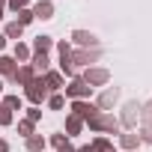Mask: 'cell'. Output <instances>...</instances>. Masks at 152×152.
Wrapping results in <instances>:
<instances>
[{"instance_id": "5bb4252c", "label": "cell", "mask_w": 152, "mask_h": 152, "mask_svg": "<svg viewBox=\"0 0 152 152\" xmlns=\"http://www.w3.org/2000/svg\"><path fill=\"white\" fill-rule=\"evenodd\" d=\"M48 48H54V39H51V36H36V39H33V51L48 54Z\"/></svg>"}, {"instance_id": "d590c367", "label": "cell", "mask_w": 152, "mask_h": 152, "mask_svg": "<svg viewBox=\"0 0 152 152\" xmlns=\"http://www.w3.org/2000/svg\"><path fill=\"white\" fill-rule=\"evenodd\" d=\"M0 93H3V84H0Z\"/></svg>"}, {"instance_id": "e575fe53", "label": "cell", "mask_w": 152, "mask_h": 152, "mask_svg": "<svg viewBox=\"0 0 152 152\" xmlns=\"http://www.w3.org/2000/svg\"><path fill=\"white\" fill-rule=\"evenodd\" d=\"M0 18H3V6H0Z\"/></svg>"}, {"instance_id": "8fae6325", "label": "cell", "mask_w": 152, "mask_h": 152, "mask_svg": "<svg viewBox=\"0 0 152 152\" xmlns=\"http://www.w3.org/2000/svg\"><path fill=\"white\" fill-rule=\"evenodd\" d=\"M116 99H119V93H116V90H104V93L99 96V104H96V107H99V110H107V107H113V102H116Z\"/></svg>"}, {"instance_id": "d6a6232c", "label": "cell", "mask_w": 152, "mask_h": 152, "mask_svg": "<svg viewBox=\"0 0 152 152\" xmlns=\"http://www.w3.org/2000/svg\"><path fill=\"white\" fill-rule=\"evenodd\" d=\"M75 152H96L93 146H81V149H75Z\"/></svg>"}, {"instance_id": "ba28073f", "label": "cell", "mask_w": 152, "mask_h": 152, "mask_svg": "<svg viewBox=\"0 0 152 152\" xmlns=\"http://www.w3.org/2000/svg\"><path fill=\"white\" fill-rule=\"evenodd\" d=\"M72 42L81 45V48H99V39H96L93 33H87V30H75V33H72Z\"/></svg>"}, {"instance_id": "ffe728a7", "label": "cell", "mask_w": 152, "mask_h": 152, "mask_svg": "<svg viewBox=\"0 0 152 152\" xmlns=\"http://www.w3.org/2000/svg\"><path fill=\"white\" fill-rule=\"evenodd\" d=\"M93 149H96V152H113V143H110L107 137H96V140H93Z\"/></svg>"}, {"instance_id": "603a6c76", "label": "cell", "mask_w": 152, "mask_h": 152, "mask_svg": "<svg viewBox=\"0 0 152 152\" xmlns=\"http://www.w3.org/2000/svg\"><path fill=\"white\" fill-rule=\"evenodd\" d=\"M12 57H15V60H30V48L18 42V45H15V51H12Z\"/></svg>"}, {"instance_id": "9a60e30c", "label": "cell", "mask_w": 152, "mask_h": 152, "mask_svg": "<svg viewBox=\"0 0 152 152\" xmlns=\"http://www.w3.org/2000/svg\"><path fill=\"white\" fill-rule=\"evenodd\" d=\"M51 143L57 146V152H75V146H72L63 134H51Z\"/></svg>"}, {"instance_id": "ac0fdd59", "label": "cell", "mask_w": 152, "mask_h": 152, "mask_svg": "<svg viewBox=\"0 0 152 152\" xmlns=\"http://www.w3.org/2000/svg\"><path fill=\"white\" fill-rule=\"evenodd\" d=\"M81 128H84V119H81V116H75V113H72V116L66 119V131H69V134H78Z\"/></svg>"}, {"instance_id": "1f68e13d", "label": "cell", "mask_w": 152, "mask_h": 152, "mask_svg": "<svg viewBox=\"0 0 152 152\" xmlns=\"http://www.w3.org/2000/svg\"><path fill=\"white\" fill-rule=\"evenodd\" d=\"M0 152H9V143H6L3 137H0Z\"/></svg>"}, {"instance_id": "8992f818", "label": "cell", "mask_w": 152, "mask_h": 152, "mask_svg": "<svg viewBox=\"0 0 152 152\" xmlns=\"http://www.w3.org/2000/svg\"><path fill=\"white\" fill-rule=\"evenodd\" d=\"M137 116H140V104H137V102H128V104H125V110H122V119H119V125L131 131V128L137 125Z\"/></svg>"}, {"instance_id": "484cf974", "label": "cell", "mask_w": 152, "mask_h": 152, "mask_svg": "<svg viewBox=\"0 0 152 152\" xmlns=\"http://www.w3.org/2000/svg\"><path fill=\"white\" fill-rule=\"evenodd\" d=\"M30 21H33V9H21V12H18V24L24 27V24H30Z\"/></svg>"}, {"instance_id": "3957f363", "label": "cell", "mask_w": 152, "mask_h": 152, "mask_svg": "<svg viewBox=\"0 0 152 152\" xmlns=\"http://www.w3.org/2000/svg\"><path fill=\"white\" fill-rule=\"evenodd\" d=\"M63 90H66V96H69L72 102H75V99H87V96L93 93V87H90L84 78H75V81H72L69 87H63Z\"/></svg>"}, {"instance_id": "7a4b0ae2", "label": "cell", "mask_w": 152, "mask_h": 152, "mask_svg": "<svg viewBox=\"0 0 152 152\" xmlns=\"http://www.w3.org/2000/svg\"><path fill=\"white\" fill-rule=\"evenodd\" d=\"M24 93H27V99H30L33 104H42V102H45V99L51 96V90H48L45 78H39V75H36V78H33V81L27 84V90H24Z\"/></svg>"}, {"instance_id": "83f0119b", "label": "cell", "mask_w": 152, "mask_h": 152, "mask_svg": "<svg viewBox=\"0 0 152 152\" xmlns=\"http://www.w3.org/2000/svg\"><path fill=\"white\" fill-rule=\"evenodd\" d=\"M18 131L30 137V134H33V122H30V119H24V122H18Z\"/></svg>"}, {"instance_id": "4dcf8cb0", "label": "cell", "mask_w": 152, "mask_h": 152, "mask_svg": "<svg viewBox=\"0 0 152 152\" xmlns=\"http://www.w3.org/2000/svg\"><path fill=\"white\" fill-rule=\"evenodd\" d=\"M39 116H42V110H39V107H30V122H36Z\"/></svg>"}, {"instance_id": "277c9868", "label": "cell", "mask_w": 152, "mask_h": 152, "mask_svg": "<svg viewBox=\"0 0 152 152\" xmlns=\"http://www.w3.org/2000/svg\"><path fill=\"white\" fill-rule=\"evenodd\" d=\"M99 60V48H81V51H72V66H87Z\"/></svg>"}, {"instance_id": "cb8c5ba5", "label": "cell", "mask_w": 152, "mask_h": 152, "mask_svg": "<svg viewBox=\"0 0 152 152\" xmlns=\"http://www.w3.org/2000/svg\"><path fill=\"white\" fill-rule=\"evenodd\" d=\"M0 125H12V110L0 102Z\"/></svg>"}, {"instance_id": "30bf717a", "label": "cell", "mask_w": 152, "mask_h": 152, "mask_svg": "<svg viewBox=\"0 0 152 152\" xmlns=\"http://www.w3.org/2000/svg\"><path fill=\"white\" fill-rule=\"evenodd\" d=\"M51 15H54V3L51 0H39L33 6V18H51Z\"/></svg>"}, {"instance_id": "f1b7e54d", "label": "cell", "mask_w": 152, "mask_h": 152, "mask_svg": "<svg viewBox=\"0 0 152 152\" xmlns=\"http://www.w3.org/2000/svg\"><path fill=\"white\" fill-rule=\"evenodd\" d=\"M57 51H60V57H66V54H72V45L69 42H57Z\"/></svg>"}, {"instance_id": "9c48e42d", "label": "cell", "mask_w": 152, "mask_h": 152, "mask_svg": "<svg viewBox=\"0 0 152 152\" xmlns=\"http://www.w3.org/2000/svg\"><path fill=\"white\" fill-rule=\"evenodd\" d=\"M33 78H36L33 66H21V69H15V75H12V81H15V84H24V87H27Z\"/></svg>"}, {"instance_id": "f546056e", "label": "cell", "mask_w": 152, "mask_h": 152, "mask_svg": "<svg viewBox=\"0 0 152 152\" xmlns=\"http://www.w3.org/2000/svg\"><path fill=\"white\" fill-rule=\"evenodd\" d=\"M140 140H146V143H152V122H146V128H143V134H140Z\"/></svg>"}, {"instance_id": "44dd1931", "label": "cell", "mask_w": 152, "mask_h": 152, "mask_svg": "<svg viewBox=\"0 0 152 152\" xmlns=\"http://www.w3.org/2000/svg\"><path fill=\"white\" fill-rule=\"evenodd\" d=\"M21 33H24V27H21L18 21H12V24L6 27V33H3V36H6V39H21Z\"/></svg>"}, {"instance_id": "52a82bcc", "label": "cell", "mask_w": 152, "mask_h": 152, "mask_svg": "<svg viewBox=\"0 0 152 152\" xmlns=\"http://www.w3.org/2000/svg\"><path fill=\"white\" fill-rule=\"evenodd\" d=\"M107 69H87L84 72V81L90 84V87H102V84H107Z\"/></svg>"}, {"instance_id": "2e32d148", "label": "cell", "mask_w": 152, "mask_h": 152, "mask_svg": "<svg viewBox=\"0 0 152 152\" xmlns=\"http://www.w3.org/2000/svg\"><path fill=\"white\" fill-rule=\"evenodd\" d=\"M119 143H122L125 149H131V152H134V149L140 146V134H134V131H128V134H122V140H119Z\"/></svg>"}, {"instance_id": "7402d4cb", "label": "cell", "mask_w": 152, "mask_h": 152, "mask_svg": "<svg viewBox=\"0 0 152 152\" xmlns=\"http://www.w3.org/2000/svg\"><path fill=\"white\" fill-rule=\"evenodd\" d=\"M63 104H66V99H63L60 93H54V96H48V107H51V110H63Z\"/></svg>"}, {"instance_id": "836d02e7", "label": "cell", "mask_w": 152, "mask_h": 152, "mask_svg": "<svg viewBox=\"0 0 152 152\" xmlns=\"http://www.w3.org/2000/svg\"><path fill=\"white\" fill-rule=\"evenodd\" d=\"M3 45H6V36H3V33H0V51H3Z\"/></svg>"}, {"instance_id": "d6986e66", "label": "cell", "mask_w": 152, "mask_h": 152, "mask_svg": "<svg viewBox=\"0 0 152 152\" xmlns=\"http://www.w3.org/2000/svg\"><path fill=\"white\" fill-rule=\"evenodd\" d=\"M15 57H0V72H3V75H9V78H12V75H15Z\"/></svg>"}, {"instance_id": "e0dca14e", "label": "cell", "mask_w": 152, "mask_h": 152, "mask_svg": "<svg viewBox=\"0 0 152 152\" xmlns=\"http://www.w3.org/2000/svg\"><path fill=\"white\" fill-rule=\"evenodd\" d=\"M27 149H30V152H42V149H45V137H42V134H30V137H27Z\"/></svg>"}, {"instance_id": "5b68a950", "label": "cell", "mask_w": 152, "mask_h": 152, "mask_svg": "<svg viewBox=\"0 0 152 152\" xmlns=\"http://www.w3.org/2000/svg\"><path fill=\"white\" fill-rule=\"evenodd\" d=\"M72 113H75V116H81V119H93V116L99 113V107L90 104L87 99H75V102H72Z\"/></svg>"}, {"instance_id": "7c38bea8", "label": "cell", "mask_w": 152, "mask_h": 152, "mask_svg": "<svg viewBox=\"0 0 152 152\" xmlns=\"http://www.w3.org/2000/svg\"><path fill=\"white\" fill-rule=\"evenodd\" d=\"M30 57H33V72H42V75H45V72H48V63H51V60H48V54L33 51Z\"/></svg>"}, {"instance_id": "d4e9b609", "label": "cell", "mask_w": 152, "mask_h": 152, "mask_svg": "<svg viewBox=\"0 0 152 152\" xmlns=\"http://www.w3.org/2000/svg\"><path fill=\"white\" fill-rule=\"evenodd\" d=\"M3 104H6L9 110H21V99H18V96H6V99H3Z\"/></svg>"}, {"instance_id": "4fadbf2b", "label": "cell", "mask_w": 152, "mask_h": 152, "mask_svg": "<svg viewBox=\"0 0 152 152\" xmlns=\"http://www.w3.org/2000/svg\"><path fill=\"white\" fill-rule=\"evenodd\" d=\"M45 84H48L51 93L63 90V75H60V72H45Z\"/></svg>"}, {"instance_id": "6da1fadb", "label": "cell", "mask_w": 152, "mask_h": 152, "mask_svg": "<svg viewBox=\"0 0 152 152\" xmlns=\"http://www.w3.org/2000/svg\"><path fill=\"white\" fill-rule=\"evenodd\" d=\"M87 125L93 128V131H107V134H116L122 125H119V119H113L110 113H104V110H99L93 119H87Z\"/></svg>"}, {"instance_id": "4316f807", "label": "cell", "mask_w": 152, "mask_h": 152, "mask_svg": "<svg viewBox=\"0 0 152 152\" xmlns=\"http://www.w3.org/2000/svg\"><path fill=\"white\" fill-rule=\"evenodd\" d=\"M6 3H9V9H12V12H21V9H27L30 0H6Z\"/></svg>"}]
</instances>
